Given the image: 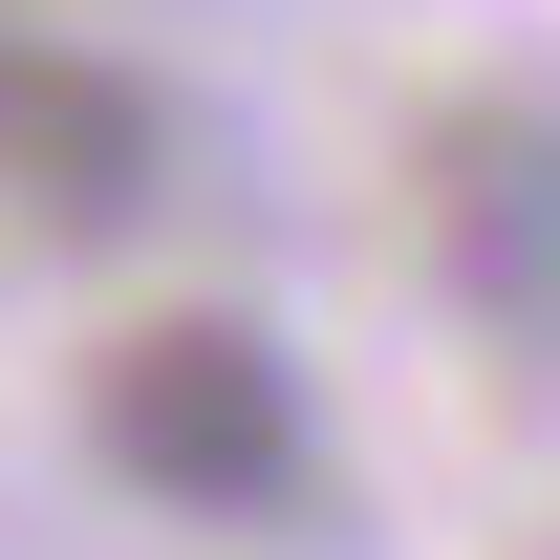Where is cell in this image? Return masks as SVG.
I'll list each match as a JSON object with an SVG mask.
<instances>
[{
    "label": "cell",
    "instance_id": "obj_1",
    "mask_svg": "<svg viewBox=\"0 0 560 560\" xmlns=\"http://www.w3.org/2000/svg\"><path fill=\"white\" fill-rule=\"evenodd\" d=\"M86 410H108V475L173 495V517H280L302 495V388H280L259 324H130Z\"/></svg>",
    "mask_w": 560,
    "mask_h": 560
},
{
    "label": "cell",
    "instance_id": "obj_3",
    "mask_svg": "<svg viewBox=\"0 0 560 560\" xmlns=\"http://www.w3.org/2000/svg\"><path fill=\"white\" fill-rule=\"evenodd\" d=\"M453 259H475L495 324H560V151H495L475 195H453Z\"/></svg>",
    "mask_w": 560,
    "mask_h": 560
},
{
    "label": "cell",
    "instance_id": "obj_2",
    "mask_svg": "<svg viewBox=\"0 0 560 560\" xmlns=\"http://www.w3.org/2000/svg\"><path fill=\"white\" fill-rule=\"evenodd\" d=\"M0 195H44V215H130V195H151V86L66 66V44H0Z\"/></svg>",
    "mask_w": 560,
    "mask_h": 560
}]
</instances>
